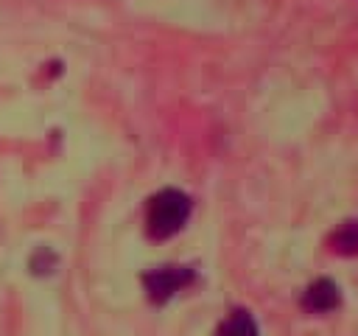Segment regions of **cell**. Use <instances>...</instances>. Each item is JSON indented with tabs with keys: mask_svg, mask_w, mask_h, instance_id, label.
<instances>
[{
	"mask_svg": "<svg viewBox=\"0 0 358 336\" xmlns=\"http://www.w3.org/2000/svg\"><path fill=\"white\" fill-rule=\"evenodd\" d=\"M190 216V199L187 193L176 190V188H165L159 190L151 202H148V235L151 238H171L173 232H179L185 227Z\"/></svg>",
	"mask_w": 358,
	"mask_h": 336,
	"instance_id": "obj_1",
	"label": "cell"
},
{
	"mask_svg": "<svg viewBox=\"0 0 358 336\" xmlns=\"http://www.w3.org/2000/svg\"><path fill=\"white\" fill-rule=\"evenodd\" d=\"M193 280V272L185 269V266H162V269H154L143 277L145 283V291L154 302H165L171 300L182 286H187Z\"/></svg>",
	"mask_w": 358,
	"mask_h": 336,
	"instance_id": "obj_2",
	"label": "cell"
},
{
	"mask_svg": "<svg viewBox=\"0 0 358 336\" xmlns=\"http://www.w3.org/2000/svg\"><path fill=\"white\" fill-rule=\"evenodd\" d=\"M338 286L333 280H316L308 286L305 297H302V305L305 311H313V314H327L338 305Z\"/></svg>",
	"mask_w": 358,
	"mask_h": 336,
	"instance_id": "obj_3",
	"label": "cell"
},
{
	"mask_svg": "<svg viewBox=\"0 0 358 336\" xmlns=\"http://www.w3.org/2000/svg\"><path fill=\"white\" fill-rule=\"evenodd\" d=\"M218 336H257V322L249 311H232L229 319L218 328Z\"/></svg>",
	"mask_w": 358,
	"mask_h": 336,
	"instance_id": "obj_4",
	"label": "cell"
},
{
	"mask_svg": "<svg viewBox=\"0 0 358 336\" xmlns=\"http://www.w3.org/2000/svg\"><path fill=\"white\" fill-rule=\"evenodd\" d=\"M333 249L341 255H358V221H347L336 230Z\"/></svg>",
	"mask_w": 358,
	"mask_h": 336,
	"instance_id": "obj_5",
	"label": "cell"
}]
</instances>
